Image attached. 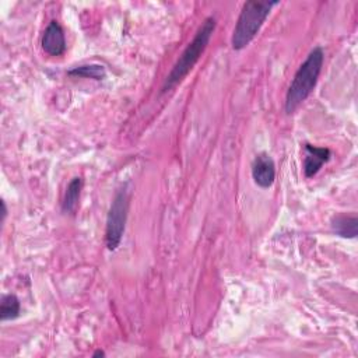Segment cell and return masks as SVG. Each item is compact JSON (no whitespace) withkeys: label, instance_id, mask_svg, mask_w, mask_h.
<instances>
[{"label":"cell","instance_id":"277c9868","mask_svg":"<svg viewBox=\"0 0 358 358\" xmlns=\"http://www.w3.org/2000/svg\"><path fill=\"white\" fill-rule=\"evenodd\" d=\"M129 185L124 183L116 193L110 203L108 217H106V228H105V243L109 250H116L122 242L127 214H129Z\"/></svg>","mask_w":358,"mask_h":358},{"label":"cell","instance_id":"4fadbf2b","mask_svg":"<svg viewBox=\"0 0 358 358\" xmlns=\"http://www.w3.org/2000/svg\"><path fill=\"white\" fill-rule=\"evenodd\" d=\"M92 357H94V358H96V357H105V352H103L102 350H96V351L92 354Z\"/></svg>","mask_w":358,"mask_h":358},{"label":"cell","instance_id":"7c38bea8","mask_svg":"<svg viewBox=\"0 0 358 358\" xmlns=\"http://www.w3.org/2000/svg\"><path fill=\"white\" fill-rule=\"evenodd\" d=\"M7 217V206H6V201L1 200V222H4Z\"/></svg>","mask_w":358,"mask_h":358},{"label":"cell","instance_id":"3957f363","mask_svg":"<svg viewBox=\"0 0 358 358\" xmlns=\"http://www.w3.org/2000/svg\"><path fill=\"white\" fill-rule=\"evenodd\" d=\"M277 4L278 1L268 0H249L243 4L231 36V45L235 50H242L255 39L271 8Z\"/></svg>","mask_w":358,"mask_h":358},{"label":"cell","instance_id":"30bf717a","mask_svg":"<svg viewBox=\"0 0 358 358\" xmlns=\"http://www.w3.org/2000/svg\"><path fill=\"white\" fill-rule=\"evenodd\" d=\"M20 299L14 294H4L0 299V319L1 322L14 320L20 316Z\"/></svg>","mask_w":358,"mask_h":358},{"label":"cell","instance_id":"8fae6325","mask_svg":"<svg viewBox=\"0 0 358 358\" xmlns=\"http://www.w3.org/2000/svg\"><path fill=\"white\" fill-rule=\"evenodd\" d=\"M69 76L73 77H83V78H92L96 81H101L106 77V70L102 64L91 63V64H81L67 71Z\"/></svg>","mask_w":358,"mask_h":358},{"label":"cell","instance_id":"52a82bcc","mask_svg":"<svg viewBox=\"0 0 358 358\" xmlns=\"http://www.w3.org/2000/svg\"><path fill=\"white\" fill-rule=\"evenodd\" d=\"M305 158H303V173L306 178H313L323 164L330 159V150L327 147H317L312 144H305Z\"/></svg>","mask_w":358,"mask_h":358},{"label":"cell","instance_id":"9c48e42d","mask_svg":"<svg viewBox=\"0 0 358 358\" xmlns=\"http://www.w3.org/2000/svg\"><path fill=\"white\" fill-rule=\"evenodd\" d=\"M81 190H83V179L80 176L73 178L70 180V183L67 185L63 200H62V211L63 213H66V214L76 213V210L78 207Z\"/></svg>","mask_w":358,"mask_h":358},{"label":"cell","instance_id":"8992f818","mask_svg":"<svg viewBox=\"0 0 358 358\" xmlns=\"http://www.w3.org/2000/svg\"><path fill=\"white\" fill-rule=\"evenodd\" d=\"M41 46L49 56H62L66 50L64 31L57 21H50L41 38Z\"/></svg>","mask_w":358,"mask_h":358},{"label":"cell","instance_id":"6da1fadb","mask_svg":"<svg viewBox=\"0 0 358 358\" xmlns=\"http://www.w3.org/2000/svg\"><path fill=\"white\" fill-rule=\"evenodd\" d=\"M324 53L320 46H316L306 56L305 62L298 67L294 78L287 90L284 110L287 115L294 113L312 94L316 87L317 78L320 76L323 67Z\"/></svg>","mask_w":358,"mask_h":358},{"label":"cell","instance_id":"7a4b0ae2","mask_svg":"<svg viewBox=\"0 0 358 358\" xmlns=\"http://www.w3.org/2000/svg\"><path fill=\"white\" fill-rule=\"evenodd\" d=\"M215 18L214 17H207L197 32L194 34L193 39L187 43L185 50L180 53L178 60L175 62L172 70L166 76L164 84H162V92H166L176 87L179 83L183 81V78L192 71V69L196 66L199 59L201 57L203 52L206 50L211 35L215 29Z\"/></svg>","mask_w":358,"mask_h":358},{"label":"cell","instance_id":"5b68a950","mask_svg":"<svg viewBox=\"0 0 358 358\" xmlns=\"http://www.w3.org/2000/svg\"><path fill=\"white\" fill-rule=\"evenodd\" d=\"M252 178L262 189H268L275 180V165L267 152H260L252 162Z\"/></svg>","mask_w":358,"mask_h":358},{"label":"cell","instance_id":"ba28073f","mask_svg":"<svg viewBox=\"0 0 358 358\" xmlns=\"http://www.w3.org/2000/svg\"><path fill=\"white\" fill-rule=\"evenodd\" d=\"M331 231L341 238L354 239L358 235V218L355 215L338 214L331 218Z\"/></svg>","mask_w":358,"mask_h":358}]
</instances>
